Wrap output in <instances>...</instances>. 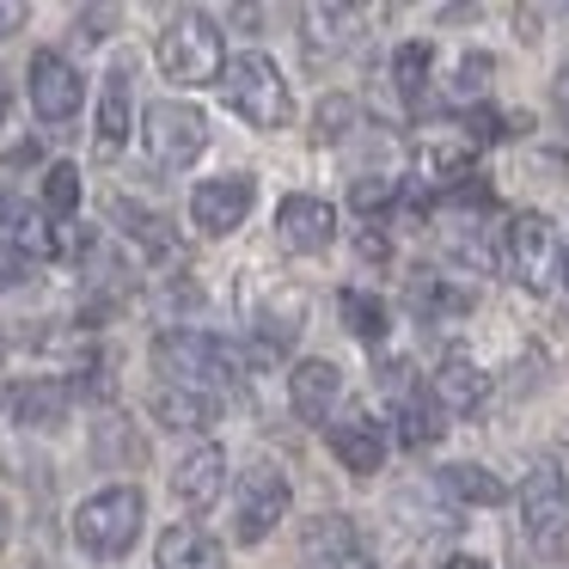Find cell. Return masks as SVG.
I'll return each mask as SVG.
<instances>
[{"label": "cell", "instance_id": "obj_1", "mask_svg": "<svg viewBox=\"0 0 569 569\" xmlns=\"http://www.w3.org/2000/svg\"><path fill=\"white\" fill-rule=\"evenodd\" d=\"M153 368H160V386H178V392H202V398H221L246 380V356H239L227 337L214 331H160L153 337Z\"/></svg>", "mask_w": 569, "mask_h": 569}, {"label": "cell", "instance_id": "obj_2", "mask_svg": "<svg viewBox=\"0 0 569 569\" xmlns=\"http://www.w3.org/2000/svg\"><path fill=\"white\" fill-rule=\"evenodd\" d=\"M141 520H148V496L136 483H104L74 508V545L99 563H117L141 539Z\"/></svg>", "mask_w": 569, "mask_h": 569}, {"label": "cell", "instance_id": "obj_3", "mask_svg": "<svg viewBox=\"0 0 569 569\" xmlns=\"http://www.w3.org/2000/svg\"><path fill=\"white\" fill-rule=\"evenodd\" d=\"M214 87H221L227 111H233L239 123H251V129H288V117H295V99H288L282 68H276L263 50L227 56V68H221Z\"/></svg>", "mask_w": 569, "mask_h": 569}, {"label": "cell", "instance_id": "obj_4", "mask_svg": "<svg viewBox=\"0 0 569 569\" xmlns=\"http://www.w3.org/2000/svg\"><path fill=\"white\" fill-rule=\"evenodd\" d=\"M502 270L527 295H557V270H563V233L551 227V214L527 209L502 227Z\"/></svg>", "mask_w": 569, "mask_h": 569}, {"label": "cell", "instance_id": "obj_5", "mask_svg": "<svg viewBox=\"0 0 569 569\" xmlns=\"http://www.w3.org/2000/svg\"><path fill=\"white\" fill-rule=\"evenodd\" d=\"M160 68L178 87H209V80H221V68H227L221 26H214L209 13H178L172 26L160 31Z\"/></svg>", "mask_w": 569, "mask_h": 569}, {"label": "cell", "instance_id": "obj_6", "mask_svg": "<svg viewBox=\"0 0 569 569\" xmlns=\"http://www.w3.org/2000/svg\"><path fill=\"white\" fill-rule=\"evenodd\" d=\"M141 141H148V160L160 166V172H184V166H197L202 148H209V117L184 99H160L141 117Z\"/></svg>", "mask_w": 569, "mask_h": 569}, {"label": "cell", "instance_id": "obj_7", "mask_svg": "<svg viewBox=\"0 0 569 569\" xmlns=\"http://www.w3.org/2000/svg\"><path fill=\"white\" fill-rule=\"evenodd\" d=\"M520 520L545 557H569V483L557 466H532L520 483Z\"/></svg>", "mask_w": 569, "mask_h": 569}, {"label": "cell", "instance_id": "obj_8", "mask_svg": "<svg viewBox=\"0 0 569 569\" xmlns=\"http://www.w3.org/2000/svg\"><path fill=\"white\" fill-rule=\"evenodd\" d=\"M288 502H295V490H288V478L276 466H246L233 483V539L239 545H263L276 532V520H288Z\"/></svg>", "mask_w": 569, "mask_h": 569}, {"label": "cell", "instance_id": "obj_9", "mask_svg": "<svg viewBox=\"0 0 569 569\" xmlns=\"http://www.w3.org/2000/svg\"><path fill=\"white\" fill-rule=\"evenodd\" d=\"M251 202H258V178L251 172H227V178H209V184L190 190V227L202 239H227L246 227Z\"/></svg>", "mask_w": 569, "mask_h": 569}, {"label": "cell", "instance_id": "obj_10", "mask_svg": "<svg viewBox=\"0 0 569 569\" xmlns=\"http://www.w3.org/2000/svg\"><path fill=\"white\" fill-rule=\"evenodd\" d=\"M26 87H31V111H38L43 123H74L80 99H87V80H80V68L68 62L62 50H38V56H31Z\"/></svg>", "mask_w": 569, "mask_h": 569}, {"label": "cell", "instance_id": "obj_11", "mask_svg": "<svg viewBox=\"0 0 569 569\" xmlns=\"http://www.w3.org/2000/svg\"><path fill=\"white\" fill-rule=\"evenodd\" d=\"M276 239H282L295 258H319V251H331V239H337V209L325 197L295 190V197L276 202Z\"/></svg>", "mask_w": 569, "mask_h": 569}, {"label": "cell", "instance_id": "obj_12", "mask_svg": "<svg viewBox=\"0 0 569 569\" xmlns=\"http://www.w3.org/2000/svg\"><path fill=\"white\" fill-rule=\"evenodd\" d=\"M325 447L337 453V466L356 471V478H373L386 459V429L368 417V410H343V417L325 429Z\"/></svg>", "mask_w": 569, "mask_h": 569}, {"label": "cell", "instance_id": "obj_13", "mask_svg": "<svg viewBox=\"0 0 569 569\" xmlns=\"http://www.w3.org/2000/svg\"><path fill=\"white\" fill-rule=\"evenodd\" d=\"M7 410H13L19 429H62L68 410H74V392H68V380L31 373V380H13V386H7Z\"/></svg>", "mask_w": 569, "mask_h": 569}, {"label": "cell", "instance_id": "obj_14", "mask_svg": "<svg viewBox=\"0 0 569 569\" xmlns=\"http://www.w3.org/2000/svg\"><path fill=\"white\" fill-rule=\"evenodd\" d=\"M221 490H227V447H214V441L190 447V453L178 459V471H172V496L190 508V515H202V508L221 502Z\"/></svg>", "mask_w": 569, "mask_h": 569}, {"label": "cell", "instance_id": "obj_15", "mask_svg": "<svg viewBox=\"0 0 569 569\" xmlns=\"http://www.w3.org/2000/svg\"><path fill=\"white\" fill-rule=\"evenodd\" d=\"M136 129V56H117L99 99V153H117Z\"/></svg>", "mask_w": 569, "mask_h": 569}, {"label": "cell", "instance_id": "obj_16", "mask_svg": "<svg viewBox=\"0 0 569 569\" xmlns=\"http://www.w3.org/2000/svg\"><path fill=\"white\" fill-rule=\"evenodd\" d=\"M0 251H13L19 263H50L62 251V233L50 227V214L31 209V202H7L0 214Z\"/></svg>", "mask_w": 569, "mask_h": 569}, {"label": "cell", "instance_id": "obj_17", "mask_svg": "<svg viewBox=\"0 0 569 569\" xmlns=\"http://www.w3.org/2000/svg\"><path fill=\"white\" fill-rule=\"evenodd\" d=\"M337 392H343V373H337V361L325 356H307L295 373H288V405H295L300 422H325L337 405Z\"/></svg>", "mask_w": 569, "mask_h": 569}, {"label": "cell", "instance_id": "obj_18", "mask_svg": "<svg viewBox=\"0 0 569 569\" xmlns=\"http://www.w3.org/2000/svg\"><path fill=\"white\" fill-rule=\"evenodd\" d=\"M300 563L307 569H356V527L343 515H319L300 539Z\"/></svg>", "mask_w": 569, "mask_h": 569}, {"label": "cell", "instance_id": "obj_19", "mask_svg": "<svg viewBox=\"0 0 569 569\" xmlns=\"http://www.w3.org/2000/svg\"><path fill=\"white\" fill-rule=\"evenodd\" d=\"M153 563L160 569H227V551L202 527H166L160 545H153Z\"/></svg>", "mask_w": 569, "mask_h": 569}, {"label": "cell", "instance_id": "obj_20", "mask_svg": "<svg viewBox=\"0 0 569 569\" xmlns=\"http://www.w3.org/2000/svg\"><path fill=\"white\" fill-rule=\"evenodd\" d=\"M429 392H435L441 410H483V398H490V373H483L478 361H466V356H447Z\"/></svg>", "mask_w": 569, "mask_h": 569}, {"label": "cell", "instance_id": "obj_21", "mask_svg": "<svg viewBox=\"0 0 569 569\" xmlns=\"http://www.w3.org/2000/svg\"><path fill=\"white\" fill-rule=\"evenodd\" d=\"M214 417H221V398L178 392V386H153V422H160V429L202 435V429H214Z\"/></svg>", "mask_w": 569, "mask_h": 569}, {"label": "cell", "instance_id": "obj_22", "mask_svg": "<svg viewBox=\"0 0 569 569\" xmlns=\"http://www.w3.org/2000/svg\"><path fill=\"white\" fill-rule=\"evenodd\" d=\"M447 435V410L435 405L429 386H410L405 398H398V441L410 447V453H422V447H435Z\"/></svg>", "mask_w": 569, "mask_h": 569}, {"label": "cell", "instance_id": "obj_23", "mask_svg": "<svg viewBox=\"0 0 569 569\" xmlns=\"http://www.w3.org/2000/svg\"><path fill=\"white\" fill-rule=\"evenodd\" d=\"M300 325H307V300H300L295 288H282L276 300L258 307V349L263 356H288L295 337H300Z\"/></svg>", "mask_w": 569, "mask_h": 569}, {"label": "cell", "instance_id": "obj_24", "mask_svg": "<svg viewBox=\"0 0 569 569\" xmlns=\"http://www.w3.org/2000/svg\"><path fill=\"white\" fill-rule=\"evenodd\" d=\"M478 307V295L459 282H447V276H422V282H410V312H417L422 325H447V319H466V312Z\"/></svg>", "mask_w": 569, "mask_h": 569}, {"label": "cell", "instance_id": "obj_25", "mask_svg": "<svg viewBox=\"0 0 569 569\" xmlns=\"http://www.w3.org/2000/svg\"><path fill=\"white\" fill-rule=\"evenodd\" d=\"M111 221L123 227L129 239H136L148 258H166V251L178 246L172 239V221H166L160 209H148V202H136V197H111Z\"/></svg>", "mask_w": 569, "mask_h": 569}, {"label": "cell", "instance_id": "obj_26", "mask_svg": "<svg viewBox=\"0 0 569 569\" xmlns=\"http://www.w3.org/2000/svg\"><path fill=\"white\" fill-rule=\"evenodd\" d=\"M429 68H435V50H429L422 38L398 43V56H392V87H398V99H405L410 111H422V99H429Z\"/></svg>", "mask_w": 569, "mask_h": 569}, {"label": "cell", "instance_id": "obj_27", "mask_svg": "<svg viewBox=\"0 0 569 569\" xmlns=\"http://www.w3.org/2000/svg\"><path fill=\"white\" fill-rule=\"evenodd\" d=\"M356 19H361L356 7H307V13H300V26H307V50L312 56H337L349 38H356V31H349Z\"/></svg>", "mask_w": 569, "mask_h": 569}, {"label": "cell", "instance_id": "obj_28", "mask_svg": "<svg viewBox=\"0 0 569 569\" xmlns=\"http://www.w3.org/2000/svg\"><path fill=\"white\" fill-rule=\"evenodd\" d=\"M441 483L459 496V502H471V508H502L508 502V483L496 478L490 466H471V459H466V466H447Z\"/></svg>", "mask_w": 569, "mask_h": 569}, {"label": "cell", "instance_id": "obj_29", "mask_svg": "<svg viewBox=\"0 0 569 569\" xmlns=\"http://www.w3.org/2000/svg\"><path fill=\"white\" fill-rule=\"evenodd\" d=\"M337 312H343V325H349V337H361V343H386V300H373V295H361V288H343L337 295Z\"/></svg>", "mask_w": 569, "mask_h": 569}, {"label": "cell", "instance_id": "obj_30", "mask_svg": "<svg viewBox=\"0 0 569 569\" xmlns=\"http://www.w3.org/2000/svg\"><path fill=\"white\" fill-rule=\"evenodd\" d=\"M361 123V111H356V99H343V92H331V99L312 111V141L319 148H337V141H349V129Z\"/></svg>", "mask_w": 569, "mask_h": 569}, {"label": "cell", "instance_id": "obj_31", "mask_svg": "<svg viewBox=\"0 0 569 569\" xmlns=\"http://www.w3.org/2000/svg\"><path fill=\"white\" fill-rule=\"evenodd\" d=\"M74 209H80V172L62 160L43 172V214H74Z\"/></svg>", "mask_w": 569, "mask_h": 569}, {"label": "cell", "instance_id": "obj_32", "mask_svg": "<svg viewBox=\"0 0 569 569\" xmlns=\"http://www.w3.org/2000/svg\"><path fill=\"white\" fill-rule=\"evenodd\" d=\"M392 197H398V178H392V172H361L356 184H349V202H356V214L392 209Z\"/></svg>", "mask_w": 569, "mask_h": 569}, {"label": "cell", "instance_id": "obj_33", "mask_svg": "<svg viewBox=\"0 0 569 569\" xmlns=\"http://www.w3.org/2000/svg\"><path fill=\"white\" fill-rule=\"evenodd\" d=\"M483 87H490V56H459L453 92L459 99H483Z\"/></svg>", "mask_w": 569, "mask_h": 569}, {"label": "cell", "instance_id": "obj_34", "mask_svg": "<svg viewBox=\"0 0 569 569\" xmlns=\"http://www.w3.org/2000/svg\"><path fill=\"white\" fill-rule=\"evenodd\" d=\"M74 31H80L87 43H104V38L117 31V7H80V13H74Z\"/></svg>", "mask_w": 569, "mask_h": 569}, {"label": "cell", "instance_id": "obj_35", "mask_svg": "<svg viewBox=\"0 0 569 569\" xmlns=\"http://www.w3.org/2000/svg\"><path fill=\"white\" fill-rule=\"evenodd\" d=\"M26 19H31V7H26V0H0V38H13V31H26Z\"/></svg>", "mask_w": 569, "mask_h": 569}, {"label": "cell", "instance_id": "obj_36", "mask_svg": "<svg viewBox=\"0 0 569 569\" xmlns=\"http://www.w3.org/2000/svg\"><path fill=\"white\" fill-rule=\"evenodd\" d=\"M356 251H361L368 263H386V258H392V246H386V233H380V227H368V233L356 239Z\"/></svg>", "mask_w": 569, "mask_h": 569}, {"label": "cell", "instance_id": "obj_37", "mask_svg": "<svg viewBox=\"0 0 569 569\" xmlns=\"http://www.w3.org/2000/svg\"><path fill=\"white\" fill-rule=\"evenodd\" d=\"M447 569H490L483 557H471V551H459V557H447Z\"/></svg>", "mask_w": 569, "mask_h": 569}, {"label": "cell", "instance_id": "obj_38", "mask_svg": "<svg viewBox=\"0 0 569 569\" xmlns=\"http://www.w3.org/2000/svg\"><path fill=\"white\" fill-rule=\"evenodd\" d=\"M557 104L569 111V68H563V80H557Z\"/></svg>", "mask_w": 569, "mask_h": 569}, {"label": "cell", "instance_id": "obj_39", "mask_svg": "<svg viewBox=\"0 0 569 569\" xmlns=\"http://www.w3.org/2000/svg\"><path fill=\"white\" fill-rule=\"evenodd\" d=\"M7 99H13V92H7V74H0V123H7Z\"/></svg>", "mask_w": 569, "mask_h": 569}, {"label": "cell", "instance_id": "obj_40", "mask_svg": "<svg viewBox=\"0 0 569 569\" xmlns=\"http://www.w3.org/2000/svg\"><path fill=\"white\" fill-rule=\"evenodd\" d=\"M557 282H569V246H563V270H557Z\"/></svg>", "mask_w": 569, "mask_h": 569}, {"label": "cell", "instance_id": "obj_41", "mask_svg": "<svg viewBox=\"0 0 569 569\" xmlns=\"http://www.w3.org/2000/svg\"><path fill=\"white\" fill-rule=\"evenodd\" d=\"M0 214H7V190H0Z\"/></svg>", "mask_w": 569, "mask_h": 569}]
</instances>
